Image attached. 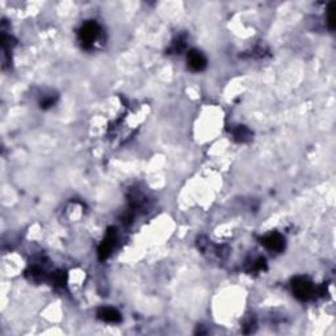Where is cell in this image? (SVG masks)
Returning a JSON list of instances; mask_svg holds the SVG:
<instances>
[{
  "mask_svg": "<svg viewBox=\"0 0 336 336\" xmlns=\"http://www.w3.org/2000/svg\"><path fill=\"white\" fill-rule=\"evenodd\" d=\"M334 8H335V3L330 4L329 16H327V23H329V26L331 30H334V26H335V21H334Z\"/></svg>",
  "mask_w": 336,
  "mask_h": 336,
  "instance_id": "8",
  "label": "cell"
},
{
  "mask_svg": "<svg viewBox=\"0 0 336 336\" xmlns=\"http://www.w3.org/2000/svg\"><path fill=\"white\" fill-rule=\"evenodd\" d=\"M97 317L100 318L101 321L108 322V323H118L121 322V314L113 309V307H103L97 313Z\"/></svg>",
  "mask_w": 336,
  "mask_h": 336,
  "instance_id": "6",
  "label": "cell"
},
{
  "mask_svg": "<svg viewBox=\"0 0 336 336\" xmlns=\"http://www.w3.org/2000/svg\"><path fill=\"white\" fill-rule=\"evenodd\" d=\"M99 36H100V26L94 21H88L84 24L79 32V40L86 48L92 45L99 38Z\"/></svg>",
  "mask_w": 336,
  "mask_h": 336,
  "instance_id": "1",
  "label": "cell"
},
{
  "mask_svg": "<svg viewBox=\"0 0 336 336\" xmlns=\"http://www.w3.org/2000/svg\"><path fill=\"white\" fill-rule=\"evenodd\" d=\"M116 234L113 232V230H109L107 236H105L104 242L101 243L100 250H99V254H100L101 259L108 258L109 254L112 252L113 248H114V244H116Z\"/></svg>",
  "mask_w": 336,
  "mask_h": 336,
  "instance_id": "5",
  "label": "cell"
},
{
  "mask_svg": "<svg viewBox=\"0 0 336 336\" xmlns=\"http://www.w3.org/2000/svg\"><path fill=\"white\" fill-rule=\"evenodd\" d=\"M188 64L193 71H202L206 67V58L197 50L188 53Z\"/></svg>",
  "mask_w": 336,
  "mask_h": 336,
  "instance_id": "4",
  "label": "cell"
},
{
  "mask_svg": "<svg viewBox=\"0 0 336 336\" xmlns=\"http://www.w3.org/2000/svg\"><path fill=\"white\" fill-rule=\"evenodd\" d=\"M234 134V138L238 141V142H246V141H250L251 139V131L250 129H247L246 126H238L234 129L232 131Z\"/></svg>",
  "mask_w": 336,
  "mask_h": 336,
  "instance_id": "7",
  "label": "cell"
},
{
  "mask_svg": "<svg viewBox=\"0 0 336 336\" xmlns=\"http://www.w3.org/2000/svg\"><path fill=\"white\" fill-rule=\"evenodd\" d=\"M262 243L268 248V250L276 251V252H280L285 246L284 238H282L279 232H272V234L264 236L262 239Z\"/></svg>",
  "mask_w": 336,
  "mask_h": 336,
  "instance_id": "3",
  "label": "cell"
},
{
  "mask_svg": "<svg viewBox=\"0 0 336 336\" xmlns=\"http://www.w3.org/2000/svg\"><path fill=\"white\" fill-rule=\"evenodd\" d=\"M293 293L297 298H299L301 301H307V299L310 298L311 295L314 293V288L311 282L306 279H303V277H298V279H295L293 281Z\"/></svg>",
  "mask_w": 336,
  "mask_h": 336,
  "instance_id": "2",
  "label": "cell"
}]
</instances>
